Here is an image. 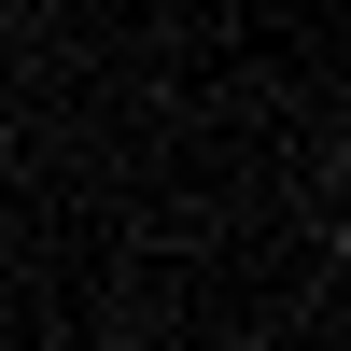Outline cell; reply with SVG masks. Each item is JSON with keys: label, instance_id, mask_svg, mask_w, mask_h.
Masks as SVG:
<instances>
[{"label": "cell", "instance_id": "obj_1", "mask_svg": "<svg viewBox=\"0 0 351 351\" xmlns=\"http://www.w3.org/2000/svg\"><path fill=\"white\" fill-rule=\"evenodd\" d=\"M0 169H14V127H0Z\"/></svg>", "mask_w": 351, "mask_h": 351}]
</instances>
